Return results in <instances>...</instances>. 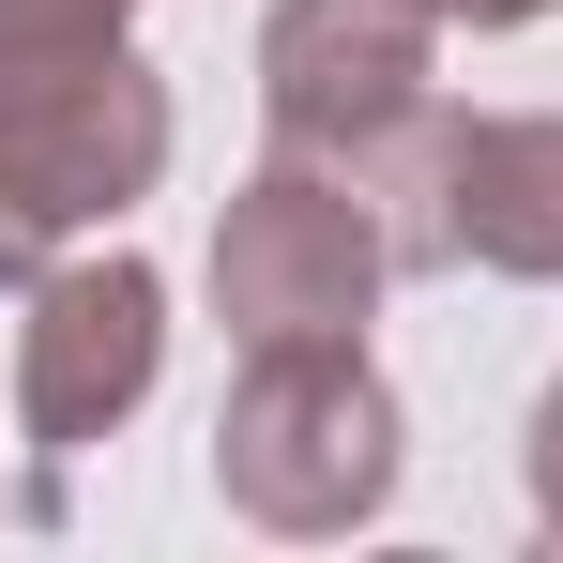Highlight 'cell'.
<instances>
[{"label": "cell", "instance_id": "4", "mask_svg": "<svg viewBox=\"0 0 563 563\" xmlns=\"http://www.w3.org/2000/svg\"><path fill=\"white\" fill-rule=\"evenodd\" d=\"M380 229L411 275H563V122L549 107H472L411 122L380 168Z\"/></svg>", "mask_w": 563, "mask_h": 563}, {"label": "cell", "instance_id": "7", "mask_svg": "<svg viewBox=\"0 0 563 563\" xmlns=\"http://www.w3.org/2000/svg\"><path fill=\"white\" fill-rule=\"evenodd\" d=\"M533 518L563 533V380H549V411H533Z\"/></svg>", "mask_w": 563, "mask_h": 563}, {"label": "cell", "instance_id": "3", "mask_svg": "<svg viewBox=\"0 0 563 563\" xmlns=\"http://www.w3.org/2000/svg\"><path fill=\"white\" fill-rule=\"evenodd\" d=\"M380 275H396V229H380L366 168H320V153H275L260 184L213 213V320L244 351H289V335H366Z\"/></svg>", "mask_w": 563, "mask_h": 563}, {"label": "cell", "instance_id": "2", "mask_svg": "<svg viewBox=\"0 0 563 563\" xmlns=\"http://www.w3.org/2000/svg\"><path fill=\"white\" fill-rule=\"evenodd\" d=\"M213 487L260 533H366L396 503V396H380L366 335L244 351L229 411H213Z\"/></svg>", "mask_w": 563, "mask_h": 563}, {"label": "cell", "instance_id": "1", "mask_svg": "<svg viewBox=\"0 0 563 563\" xmlns=\"http://www.w3.org/2000/svg\"><path fill=\"white\" fill-rule=\"evenodd\" d=\"M122 15L137 0H0V289L137 213L168 168V92L137 77Z\"/></svg>", "mask_w": 563, "mask_h": 563}, {"label": "cell", "instance_id": "5", "mask_svg": "<svg viewBox=\"0 0 563 563\" xmlns=\"http://www.w3.org/2000/svg\"><path fill=\"white\" fill-rule=\"evenodd\" d=\"M427 77H442V15L427 0H275V31H260V122H275V153L366 168V184L427 122Z\"/></svg>", "mask_w": 563, "mask_h": 563}, {"label": "cell", "instance_id": "6", "mask_svg": "<svg viewBox=\"0 0 563 563\" xmlns=\"http://www.w3.org/2000/svg\"><path fill=\"white\" fill-rule=\"evenodd\" d=\"M153 366H168V289H153V260H46L31 275V320H15V442L31 457H77V442H107L137 396H153Z\"/></svg>", "mask_w": 563, "mask_h": 563}, {"label": "cell", "instance_id": "8", "mask_svg": "<svg viewBox=\"0 0 563 563\" xmlns=\"http://www.w3.org/2000/svg\"><path fill=\"white\" fill-rule=\"evenodd\" d=\"M427 15H442V31H533L549 0H427Z\"/></svg>", "mask_w": 563, "mask_h": 563}]
</instances>
